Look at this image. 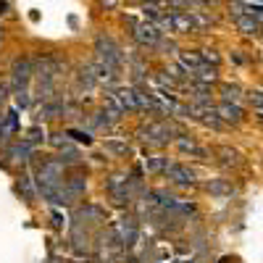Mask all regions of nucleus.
<instances>
[{
  "instance_id": "obj_1",
  "label": "nucleus",
  "mask_w": 263,
  "mask_h": 263,
  "mask_svg": "<svg viewBox=\"0 0 263 263\" xmlns=\"http://www.w3.org/2000/svg\"><path fill=\"white\" fill-rule=\"evenodd\" d=\"M114 232L119 234L121 248L124 250H132V248L137 245V239H140V221H137L135 216H124V218H119V221H116Z\"/></svg>"
},
{
  "instance_id": "obj_2",
  "label": "nucleus",
  "mask_w": 263,
  "mask_h": 263,
  "mask_svg": "<svg viewBox=\"0 0 263 263\" xmlns=\"http://www.w3.org/2000/svg\"><path fill=\"white\" fill-rule=\"evenodd\" d=\"M142 140H147L150 145H168L174 140V126L166 121V119H156V121H150L145 129H142Z\"/></svg>"
},
{
  "instance_id": "obj_3",
  "label": "nucleus",
  "mask_w": 263,
  "mask_h": 263,
  "mask_svg": "<svg viewBox=\"0 0 263 263\" xmlns=\"http://www.w3.org/2000/svg\"><path fill=\"white\" fill-rule=\"evenodd\" d=\"M95 50H98V55H100L103 61H108L111 66L121 69V63H124V50L119 48V42H114L111 37L100 34V37L95 40Z\"/></svg>"
},
{
  "instance_id": "obj_4",
  "label": "nucleus",
  "mask_w": 263,
  "mask_h": 263,
  "mask_svg": "<svg viewBox=\"0 0 263 263\" xmlns=\"http://www.w3.org/2000/svg\"><path fill=\"white\" fill-rule=\"evenodd\" d=\"M34 77V69H32V61L29 58H16L13 66H11V84L13 90H27V84L32 82Z\"/></svg>"
},
{
  "instance_id": "obj_5",
  "label": "nucleus",
  "mask_w": 263,
  "mask_h": 263,
  "mask_svg": "<svg viewBox=\"0 0 263 263\" xmlns=\"http://www.w3.org/2000/svg\"><path fill=\"white\" fill-rule=\"evenodd\" d=\"M161 32L156 29V24H150V21H142V24L135 27V40H137V45L142 48H156L158 42H161Z\"/></svg>"
},
{
  "instance_id": "obj_6",
  "label": "nucleus",
  "mask_w": 263,
  "mask_h": 263,
  "mask_svg": "<svg viewBox=\"0 0 263 263\" xmlns=\"http://www.w3.org/2000/svg\"><path fill=\"white\" fill-rule=\"evenodd\" d=\"M163 174L179 187H195V174L187 166H182V163H166Z\"/></svg>"
},
{
  "instance_id": "obj_7",
  "label": "nucleus",
  "mask_w": 263,
  "mask_h": 263,
  "mask_svg": "<svg viewBox=\"0 0 263 263\" xmlns=\"http://www.w3.org/2000/svg\"><path fill=\"white\" fill-rule=\"evenodd\" d=\"M90 66H92L95 79H98L100 84H116V82H119V69H116V66H111L108 61H103L100 55H95V61H92Z\"/></svg>"
},
{
  "instance_id": "obj_8",
  "label": "nucleus",
  "mask_w": 263,
  "mask_h": 263,
  "mask_svg": "<svg viewBox=\"0 0 263 263\" xmlns=\"http://www.w3.org/2000/svg\"><path fill=\"white\" fill-rule=\"evenodd\" d=\"M177 147H179V153H184V156H192V158H200V161H208L211 158V153L205 150V147H200L190 135H179L177 137Z\"/></svg>"
},
{
  "instance_id": "obj_9",
  "label": "nucleus",
  "mask_w": 263,
  "mask_h": 263,
  "mask_svg": "<svg viewBox=\"0 0 263 263\" xmlns=\"http://www.w3.org/2000/svg\"><path fill=\"white\" fill-rule=\"evenodd\" d=\"M216 114H218V119H221L224 124H239L245 116H242V108H239L237 103H218L216 105Z\"/></svg>"
},
{
  "instance_id": "obj_10",
  "label": "nucleus",
  "mask_w": 263,
  "mask_h": 263,
  "mask_svg": "<svg viewBox=\"0 0 263 263\" xmlns=\"http://www.w3.org/2000/svg\"><path fill=\"white\" fill-rule=\"evenodd\" d=\"M171 18V32H179V34H187L195 29V21H192V13H184V11H174L168 13Z\"/></svg>"
},
{
  "instance_id": "obj_11",
  "label": "nucleus",
  "mask_w": 263,
  "mask_h": 263,
  "mask_svg": "<svg viewBox=\"0 0 263 263\" xmlns=\"http://www.w3.org/2000/svg\"><path fill=\"white\" fill-rule=\"evenodd\" d=\"M32 153H34V145H29L27 140H18L16 145H11L6 150V156H8V161H29Z\"/></svg>"
},
{
  "instance_id": "obj_12",
  "label": "nucleus",
  "mask_w": 263,
  "mask_h": 263,
  "mask_svg": "<svg viewBox=\"0 0 263 263\" xmlns=\"http://www.w3.org/2000/svg\"><path fill=\"white\" fill-rule=\"evenodd\" d=\"M203 190H205L208 195H213V197H229V195L234 192V187H232L229 179H211V182L203 184Z\"/></svg>"
},
{
  "instance_id": "obj_13",
  "label": "nucleus",
  "mask_w": 263,
  "mask_h": 263,
  "mask_svg": "<svg viewBox=\"0 0 263 263\" xmlns=\"http://www.w3.org/2000/svg\"><path fill=\"white\" fill-rule=\"evenodd\" d=\"M77 84H79V90H82V92H92V90H95L98 79H95L92 66H82L79 74H77Z\"/></svg>"
},
{
  "instance_id": "obj_14",
  "label": "nucleus",
  "mask_w": 263,
  "mask_h": 263,
  "mask_svg": "<svg viewBox=\"0 0 263 263\" xmlns=\"http://www.w3.org/2000/svg\"><path fill=\"white\" fill-rule=\"evenodd\" d=\"M179 66L192 77L203 66V58H200V53H179Z\"/></svg>"
},
{
  "instance_id": "obj_15",
  "label": "nucleus",
  "mask_w": 263,
  "mask_h": 263,
  "mask_svg": "<svg viewBox=\"0 0 263 263\" xmlns=\"http://www.w3.org/2000/svg\"><path fill=\"white\" fill-rule=\"evenodd\" d=\"M192 79H195V82H200V84H208V87H211V84L218 79V69H216V66L203 63L200 69H197V71L192 74Z\"/></svg>"
},
{
  "instance_id": "obj_16",
  "label": "nucleus",
  "mask_w": 263,
  "mask_h": 263,
  "mask_svg": "<svg viewBox=\"0 0 263 263\" xmlns=\"http://www.w3.org/2000/svg\"><path fill=\"white\" fill-rule=\"evenodd\" d=\"M116 95V100L121 103V111L126 114V111H140L137 108V92L135 90H119V92H114Z\"/></svg>"
},
{
  "instance_id": "obj_17",
  "label": "nucleus",
  "mask_w": 263,
  "mask_h": 263,
  "mask_svg": "<svg viewBox=\"0 0 263 263\" xmlns=\"http://www.w3.org/2000/svg\"><path fill=\"white\" fill-rule=\"evenodd\" d=\"M216 156H218V161H221L224 166H239V163H242V158H239V153H237V150H232L229 145L216 147Z\"/></svg>"
},
{
  "instance_id": "obj_18",
  "label": "nucleus",
  "mask_w": 263,
  "mask_h": 263,
  "mask_svg": "<svg viewBox=\"0 0 263 263\" xmlns=\"http://www.w3.org/2000/svg\"><path fill=\"white\" fill-rule=\"evenodd\" d=\"M224 103H237L239 105V98H242V90H239L237 84H221V90H218Z\"/></svg>"
},
{
  "instance_id": "obj_19",
  "label": "nucleus",
  "mask_w": 263,
  "mask_h": 263,
  "mask_svg": "<svg viewBox=\"0 0 263 263\" xmlns=\"http://www.w3.org/2000/svg\"><path fill=\"white\" fill-rule=\"evenodd\" d=\"M58 161L63 163V168H66V166H79V153H77L74 147L66 145V147H61V156H58Z\"/></svg>"
},
{
  "instance_id": "obj_20",
  "label": "nucleus",
  "mask_w": 263,
  "mask_h": 263,
  "mask_svg": "<svg viewBox=\"0 0 263 263\" xmlns=\"http://www.w3.org/2000/svg\"><path fill=\"white\" fill-rule=\"evenodd\" d=\"M234 21H237L239 32H245V34H255V32H258V27H260L253 16H239V18H234Z\"/></svg>"
},
{
  "instance_id": "obj_21",
  "label": "nucleus",
  "mask_w": 263,
  "mask_h": 263,
  "mask_svg": "<svg viewBox=\"0 0 263 263\" xmlns=\"http://www.w3.org/2000/svg\"><path fill=\"white\" fill-rule=\"evenodd\" d=\"M18 190H21V195L27 197V200H34L37 197V190H34V184H32V177H18Z\"/></svg>"
},
{
  "instance_id": "obj_22",
  "label": "nucleus",
  "mask_w": 263,
  "mask_h": 263,
  "mask_svg": "<svg viewBox=\"0 0 263 263\" xmlns=\"http://www.w3.org/2000/svg\"><path fill=\"white\" fill-rule=\"evenodd\" d=\"M145 168H147V174H161L166 168V158L163 156H150V158H145Z\"/></svg>"
},
{
  "instance_id": "obj_23",
  "label": "nucleus",
  "mask_w": 263,
  "mask_h": 263,
  "mask_svg": "<svg viewBox=\"0 0 263 263\" xmlns=\"http://www.w3.org/2000/svg\"><path fill=\"white\" fill-rule=\"evenodd\" d=\"M58 114H63V105L61 103H42V108H40V116L42 119H55Z\"/></svg>"
},
{
  "instance_id": "obj_24",
  "label": "nucleus",
  "mask_w": 263,
  "mask_h": 263,
  "mask_svg": "<svg viewBox=\"0 0 263 263\" xmlns=\"http://www.w3.org/2000/svg\"><path fill=\"white\" fill-rule=\"evenodd\" d=\"M105 150L114 153V156H129V153H132L129 145H126V142H119V140H108V142H105Z\"/></svg>"
},
{
  "instance_id": "obj_25",
  "label": "nucleus",
  "mask_w": 263,
  "mask_h": 263,
  "mask_svg": "<svg viewBox=\"0 0 263 263\" xmlns=\"http://www.w3.org/2000/svg\"><path fill=\"white\" fill-rule=\"evenodd\" d=\"M200 58H203V63H208V66H216V69H218V63H221V55H218L216 50H211V48L200 50Z\"/></svg>"
},
{
  "instance_id": "obj_26",
  "label": "nucleus",
  "mask_w": 263,
  "mask_h": 263,
  "mask_svg": "<svg viewBox=\"0 0 263 263\" xmlns=\"http://www.w3.org/2000/svg\"><path fill=\"white\" fill-rule=\"evenodd\" d=\"M142 16H145V21H150V24H153V21L161 16V11H158L156 3H145V6H142Z\"/></svg>"
},
{
  "instance_id": "obj_27",
  "label": "nucleus",
  "mask_w": 263,
  "mask_h": 263,
  "mask_svg": "<svg viewBox=\"0 0 263 263\" xmlns=\"http://www.w3.org/2000/svg\"><path fill=\"white\" fill-rule=\"evenodd\" d=\"M24 140H27L29 145H40L42 140H45V135H42V129H40V126H32V129L27 132V137H24Z\"/></svg>"
},
{
  "instance_id": "obj_28",
  "label": "nucleus",
  "mask_w": 263,
  "mask_h": 263,
  "mask_svg": "<svg viewBox=\"0 0 263 263\" xmlns=\"http://www.w3.org/2000/svg\"><path fill=\"white\" fill-rule=\"evenodd\" d=\"M156 82L163 87V90H171V87H174V79L168 77V71H158L156 74Z\"/></svg>"
},
{
  "instance_id": "obj_29",
  "label": "nucleus",
  "mask_w": 263,
  "mask_h": 263,
  "mask_svg": "<svg viewBox=\"0 0 263 263\" xmlns=\"http://www.w3.org/2000/svg\"><path fill=\"white\" fill-rule=\"evenodd\" d=\"M250 105L255 108V111H263V92L260 90H253L250 92Z\"/></svg>"
},
{
  "instance_id": "obj_30",
  "label": "nucleus",
  "mask_w": 263,
  "mask_h": 263,
  "mask_svg": "<svg viewBox=\"0 0 263 263\" xmlns=\"http://www.w3.org/2000/svg\"><path fill=\"white\" fill-rule=\"evenodd\" d=\"M66 135L74 137V140H79V142H84V145H90V142H92V140H90V135H84V132H77V129H69Z\"/></svg>"
},
{
  "instance_id": "obj_31",
  "label": "nucleus",
  "mask_w": 263,
  "mask_h": 263,
  "mask_svg": "<svg viewBox=\"0 0 263 263\" xmlns=\"http://www.w3.org/2000/svg\"><path fill=\"white\" fill-rule=\"evenodd\" d=\"M16 105H18V108H27V105H29V92H27V90H18V92H16Z\"/></svg>"
},
{
  "instance_id": "obj_32",
  "label": "nucleus",
  "mask_w": 263,
  "mask_h": 263,
  "mask_svg": "<svg viewBox=\"0 0 263 263\" xmlns=\"http://www.w3.org/2000/svg\"><path fill=\"white\" fill-rule=\"evenodd\" d=\"M53 227H55V229H61V227H63V216H61L58 211L53 213Z\"/></svg>"
},
{
  "instance_id": "obj_33",
  "label": "nucleus",
  "mask_w": 263,
  "mask_h": 263,
  "mask_svg": "<svg viewBox=\"0 0 263 263\" xmlns=\"http://www.w3.org/2000/svg\"><path fill=\"white\" fill-rule=\"evenodd\" d=\"M6 98H8V87L0 84V103H6Z\"/></svg>"
},
{
  "instance_id": "obj_34",
  "label": "nucleus",
  "mask_w": 263,
  "mask_h": 263,
  "mask_svg": "<svg viewBox=\"0 0 263 263\" xmlns=\"http://www.w3.org/2000/svg\"><path fill=\"white\" fill-rule=\"evenodd\" d=\"M103 3H105V6H108V8H111V6H114V3H116V0H103Z\"/></svg>"
},
{
  "instance_id": "obj_35",
  "label": "nucleus",
  "mask_w": 263,
  "mask_h": 263,
  "mask_svg": "<svg viewBox=\"0 0 263 263\" xmlns=\"http://www.w3.org/2000/svg\"><path fill=\"white\" fill-rule=\"evenodd\" d=\"M0 13H6V3H3V0H0Z\"/></svg>"
},
{
  "instance_id": "obj_36",
  "label": "nucleus",
  "mask_w": 263,
  "mask_h": 263,
  "mask_svg": "<svg viewBox=\"0 0 263 263\" xmlns=\"http://www.w3.org/2000/svg\"><path fill=\"white\" fill-rule=\"evenodd\" d=\"M258 29H260V32H263V24H260V27H258Z\"/></svg>"
}]
</instances>
